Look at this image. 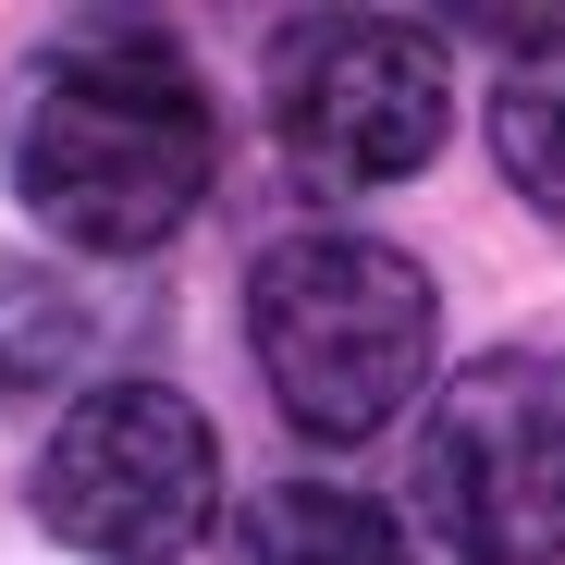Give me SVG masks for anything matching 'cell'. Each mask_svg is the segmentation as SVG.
<instances>
[{
    "label": "cell",
    "mask_w": 565,
    "mask_h": 565,
    "mask_svg": "<svg viewBox=\"0 0 565 565\" xmlns=\"http://www.w3.org/2000/svg\"><path fill=\"white\" fill-rule=\"evenodd\" d=\"M38 529L99 565H184L222 516V430L172 382H86L25 480Z\"/></svg>",
    "instance_id": "obj_3"
},
{
    "label": "cell",
    "mask_w": 565,
    "mask_h": 565,
    "mask_svg": "<svg viewBox=\"0 0 565 565\" xmlns=\"http://www.w3.org/2000/svg\"><path fill=\"white\" fill-rule=\"evenodd\" d=\"M86 369V296L38 258H0V406H25Z\"/></svg>",
    "instance_id": "obj_8"
},
{
    "label": "cell",
    "mask_w": 565,
    "mask_h": 565,
    "mask_svg": "<svg viewBox=\"0 0 565 565\" xmlns=\"http://www.w3.org/2000/svg\"><path fill=\"white\" fill-rule=\"evenodd\" d=\"M430 344H443V296L430 270L382 234H270L246 270V356L282 406V430L308 443H369L430 394Z\"/></svg>",
    "instance_id": "obj_2"
},
{
    "label": "cell",
    "mask_w": 565,
    "mask_h": 565,
    "mask_svg": "<svg viewBox=\"0 0 565 565\" xmlns=\"http://www.w3.org/2000/svg\"><path fill=\"white\" fill-rule=\"evenodd\" d=\"M492 160L504 184L565 234V25H516L492 74Z\"/></svg>",
    "instance_id": "obj_7"
},
{
    "label": "cell",
    "mask_w": 565,
    "mask_h": 565,
    "mask_svg": "<svg viewBox=\"0 0 565 565\" xmlns=\"http://www.w3.org/2000/svg\"><path fill=\"white\" fill-rule=\"evenodd\" d=\"M0 160H13L25 222L62 234L74 258H148L210 210L222 124L198 62L160 25H74L25 62Z\"/></svg>",
    "instance_id": "obj_1"
},
{
    "label": "cell",
    "mask_w": 565,
    "mask_h": 565,
    "mask_svg": "<svg viewBox=\"0 0 565 565\" xmlns=\"http://www.w3.org/2000/svg\"><path fill=\"white\" fill-rule=\"evenodd\" d=\"M455 124V62L443 25L406 13H308L270 38V148L296 160L320 198H369V184L430 172Z\"/></svg>",
    "instance_id": "obj_5"
},
{
    "label": "cell",
    "mask_w": 565,
    "mask_h": 565,
    "mask_svg": "<svg viewBox=\"0 0 565 565\" xmlns=\"http://www.w3.org/2000/svg\"><path fill=\"white\" fill-rule=\"evenodd\" d=\"M418 529L455 565H565V344H492L430 394Z\"/></svg>",
    "instance_id": "obj_4"
},
{
    "label": "cell",
    "mask_w": 565,
    "mask_h": 565,
    "mask_svg": "<svg viewBox=\"0 0 565 565\" xmlns=\"http://www.w3.org/2000/svg\"><path fill=\"white\" fill-rule=\"evenodd\" d=\"M234 565H406V529L344 480H270L234 516Z\"/></svg>",
    "instance_id": "obj_6"
}]
</instances>
